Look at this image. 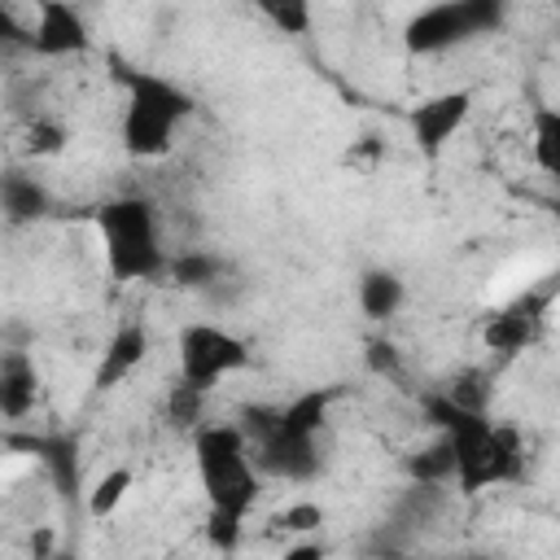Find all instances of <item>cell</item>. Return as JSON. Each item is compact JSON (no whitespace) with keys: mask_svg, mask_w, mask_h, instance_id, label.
Masks as SVG:
<instances>
[{"mask_svg":"<svg viewBox=\"0 0 560 560\" xmlns=\"http://www.w3.org/2000/svg\"><path fill=\"white\" fill-rule=\"evenodd\" d=\"M96 232L105 245V267L118 284L158 280L166 271V249L158 232L153 201L144 197H114L96 210Z\"/></svg>","mask_w":560,"mask_h":560,"instance_id":"1","label":"cell"},{"mask_svg":"<svg viewBox=\"0 0 560 560\" xmlns=\"http://www.w3.org/2000/svg\"><path fill=\"white\" fill-rule=\"evenodd\" d=\"M192 459H197V481L206 490V503L214 512L245 516L254 508L258 468H254L249 442L241 438L236 424H201L192 438Z\"/></svg>","mask_w":560,"mask_h":560,"instance_id":"2","label":"cell"},{"mask_svg":"<svg viewBox=\"0 0 560 560\" xmlns=\"http://www.w3.org/2000/svg\"><path fill=\"white\" fill-rule=\"evenodd\" d=\"M192 114V96L171 79L131 70L127 74V109H122V149L131 158H166L175 144V127Z\"/></svg>","mask_w":560,"mask_h":560,"instance_id":"3","label":"cell"},{"mask_svg":"<svg viewBox=\"0 0 560 560\" xmlns=\"http://www.w3.org/2000/svg\"><path fill=\"white\" fill-rule=\"evenodd\" d=\"M245 363H249L245 341L219 324H188L179 332V381L197 385L201 394H210L223 376L241 372Z\"/></svg>","mask_w":560,"mask_h":560,"instance_id":"4","label":"cell"},{"mask_svg":"<svg viewBox=\"0 0 560 560\" xmlns=\"http://www.w3.org/2000/svg\"><path fill=\"white\" fill-rule=\"evenodd\" d=\"M503 22V9L494 0H455L433 4L407 22V48L411 52H442L451 44H464L468 35L494 31Z\"/></svg>","mask_w":560,"mask_h":560,"instance_id":"5","label":"cell"},{"mask_svg":"<svg viewBox=\"0 0 560 560\" xmlns=\"http://www.w3.org/2000/svg\"><path fill=\"white\" fill-rule=\"evenodd\" d=\"M547 306H551V298L538 293V289H529L516 302H508L494 315H486V324H481L486 350H494V354H521V350H529L538 341V332H542Z\"/></svg>","mask_w":560,"mask_h":560,"instance_id":"6","label":"cell"},{"mask_svg":"<svg viewBox=\"0 0 560 560\" xmlns=\"http://www.w3.org/2000/svg\"><path fill=\"white\" fill-rule=\"evenodd\" d=\"M472 114V92L468 88H451V92H438L429 101H420L411 109V136L420 144L424 158H438L446 149V140L468 122Z\"/></svg>","mask_w":560,"mask_h":560,"instance_id":"7","label":"cell"},{"mask_svg":"<svg viewBox=\"0 0 560 560\" xmlns=\"http://www.w3.org/2000/svg\"><path fill=\"white\" fill-rule=\"evenodd\" d=\"M31 48L39 57H74L92 48V35L83 26V13L57 0H44L35 9V31H31Z\"/></svg>","mask_w":560,"mask_h":560,"instance_id":"8","label":"cell"},{"mask_svg":"<svg viewBox=\"0 0 560 560\" xmlns=\"http://www.w3.org/2000/svg\"><path fill=\"white\" fill-rule=\"evenodd\" d=\"M254 468L258 472H271V477H284V481H306L319 472V451H315V438H293V433H271L267 442L254 446Z\"/></svg>","mask_w":560,"mask_h":560,"instance_id":"9","label":"cell"},{"mask_svg":"<svg viewBox=\"0 0 560 560\" xmlns=\"http://www.w3.org/2000/svg\"><path fill=\"white\" fill-rule=\"evenodd\" d=\"M144 359H149V332H144V324H122V328L105 341V354H101V363H96V372H92V389H96V394L118 389Z\"/></svg>","mask_w":560,"mask_h":560,"instance_id":"10","label":"cell"},{"mask_svg":"<svg viewBox=\"0 0 560 560\" xmlns=\"http://www.w3.org/2000/svg\"><path fill=\"white\" fill-rule=\"evenodd\" d=\"M39 398V372L26 350H4L0 354V416L4 420H26Z\"/></svg>","mask_w":560,"mask_h":560,"instance_id":"11","label":"cell"},{"mask_svg":"<svg viewBox=\"0 0 560 560\" xmlns=\"http://www.w3.org/2000/svg\"><path fill=\"white\" fill-rule=\"evenodd\" d=\"M48 206H52V197L35 175H26V171H4L0 175V210H4V219L35 223V219L48 214Z\"/></svg>","mask_w":560,"mask_h":560,"instance_id":"12","label":"cell"},{"mask_svg":"<svg viewBox=\"0 0 560 560\" xmlns=\"http://www.w3.org/2000/svg\"><path fill=\"white\" fill-rule=\"evenodd\" d=\"M402 298H407V289H402V280H398L394 271H385V267L363 271V280H359V311H363L372 324L394 319L398 306H402Z\"/></svg>","mask_w":560,"mask_h":560,"instance_id":"13","label":"cell"},{"mask_svg":"<svg viewBox=\"0 0 560 560\" xmlns=\"http://www.w3.org/2000/svg\"><path fill=\"white\" fill-rule=\"evenodd\" d=\"M328 402H332V389H306V394H298L293 402L280 407L276 429H280V433H293V438H315V433L324 429Z\"/></svg>","mask_w":560,"mask_h":560,"instance_id":"14","label":"cell"},{"mask_svg":"<svg viewBox=\"0 0 560 560\" xmlns=\"http://www.w3.org/2000/svg\"><path fill=\"white\" fill-rule=\"evenodd\" d=\"M22 446L35 451V455L48 464L52 481L61 486V494H74L79 477H74V442H70V438H22Z\"/></svg>","mask_w":560,"mask_h":560,"instance_id":"15","label":"cell"},{"mask_svg":"<svg viewBox=\"0 0 560 560\" xmlns=\"http://www.w3.org/2000/svg\"><path fill=\"white\" fill-rule=\"evenodd\" d=\"M166 276L179 284V289H206L223 276V258L206 254V249H188V254H175L166 258Z\"/></svg>","mask_w":560,"mask_h":560,"instance_id":"16","label":"cell"},{"mask_svg":"<svg viewBox=\"0 0 560 560\" xmlns=\"http://www.w3.org/2000/svg\"><path fill=\"white\" fill-rule=\"evenodd\" d=\"M407 472H411L416 486H442V481H451V472H455L451 442L438 438V442H429L424 451H411V455H407Z\"/></svg>","mask_w":560,"mask_h":560,"instance_id":"17","label":"cell"},{"mask_svg":"<svg viewBox=\"0 0 560 560\" xmlns=\"http://www.w3.org/2000/svg\"><path fill=\"white\" fill-rule=\"evenodd\" d=\"M131 468H109V472H101L96 477V486L88 490V516L92 521H105V516H114L118 508H122V499L131 494Z\"/></svg>","mask_w":560,"mask_h":560,"instance_id":"18","label":"cell"},{"mask_svg":"<svg viewBox=\"0 0 560 560\" xmlns=\"http://www.w3.org/2000/svg\"><path fill=\"white\" fill-rule=\"evenodd\" d=\"M556 144H560V114L551 105L534 109V162L538 171H556Z\"/></svg>","mask_w":560,"mask_h":560,"instance_id":"19","label":"cell"},{"mask_svg":"<svg viewBox=\"0 0 560 560\" xmlns=\"http://www.w3.org/2000/svg\"><path fill=\"white\" fill-rule=\"evenodd\" d=\"M442 398H451V402H455V407H464V411H481V416H486V398H490L486 372H477V368L455 372V376H451V385L442 389Z\"/></svg>","mask_w":560,"mask_h":560,"instance_id":"20","label":"cell"},{"mask_svg":"<svg viewBox=\"0 0 560 560\" xmlns=\"http://www.w3.org/2000/svg\"><path fill=\"white\" fill-rule=\"evenodd\" d=\"M201 407H206V394L197 385H188V381H175L171 385V394H166V420L175 429H197Z\"/></svg>","mask_w":560,"mask_h":560,"instance_id":"21","label":"cell"},{"mask_svg":"<svg viewBox=\"0 0 560 560\" xmlns=\"http://www.w3.org/2000/svg\"><path fill=\"white\" fill-rule=\"evenodd\" d=\"M66 140H70V131L57 118H35L22 136V149H26V158H57L66 149Z\"/></svg>","mask_w":560,"mask_h":560,"instance_id":"22","label":"cell"},{"mask_svg":"<svg viewBox=\"0 0 560 560\" xmlns=\"http://www.w3.org/2000/svg\"><path fill=\"white\" fill-rule=\"evenodd\" d=\"M241 538H245V516H236V512H214V508H210V516H206V542H210L214 551H236Z\"/></svg>","mask_w":560,"mask_h":560,"instance_id":"23","label":"cell"},{"mask_svg":"<svg viewBox=\"0 0 560 560\" xmlns=\"http://www.w3.org/2000/svg\"><path fill=\"white\" fill-rule=\"evenodd\" d=\"M271 525H280L284 534H315L324 525V508L315 499H302V503H289L284 512H276Z\"/></svg>","mask_w":560,"mask_h":560,"instance_id":"24","label":"cell"},{"mask_svg":"<svg viewBox=\"0 0 560 560\" xmlns=\"http://www.w3.org/2000/svg\"><path fill=\"white\" fill-rule=\"evenodd\" d=\"M262 13H267L284 35H306V26H311V9H306L302 0H280V4L262 0Z\"/></svg>","mask_w":560,"mask_h":560,"instance_id":"25","label":"cell"},{"mask_svg":"<svg viewBox=\"0 0 560 560\" xmlns=\"http://www.w3.org/2000/svg\"><path fill=\"white\" fill-rule=\"evenodd\" d=\"M363 359H368V372L372 376H398V368H402V359H398V346L394 341H368V350H363Z\"/></svg>","mask_w":560,"mask_h":560,"instance_id":"26","label":"cell"},{"mask_svg":"<svg viewBox=\"0 0 560 560\" xmlns=\"http://www.w3.org/2000/svg\"><path fill=\"white\" fill-rule=\"evenodd\" d=\"M346 162H350L354 171H363V175H372V171H376V166L385 162V144H381L376 136H363V140H359V144H354V149L346 153Z\"/></svg>","mask_w":560,"mask_h":560,"instance_id":"27","label":"cell"},{"mask_svg":"<svg viewBox=\"0 0 560 560\" xmlns=\"http://www.w3.org/2000/svg\"><path fill=\"white\" fill-rule=\"evenodd\" d=\"M280 560H328V551H324V542H315V538H302V542L284 547V551H280Z\"/></svg>","mask_w":560,"mask_h":560,"instance_id":"28","label":"cell"},{"mask_svg":"<svg viewBox=\"0 0 560 560\" xmlns=\"http://www.w3.org/2000/svg\"><path fill=\"white\" fill-rule=\"evenodd\" d=\"M0 44H31V35L18 26L13 9H0Z\"/></svg>","mask_w":560,"mask_h":560,"instance_id":"29","label":"cell"},{"mask_svg":"<svg viewBox=\"0 0 560 560\" xmlns=\"http://www.w3.org/2000/svg\"><path fill=\"white\" fill-rule=\"evenodd\" d=\"M66 560H74V556H66Z\"/></svg>","mask_w":560,"mask_h":560,"instance_id":"30","label":"cell"}]
</instances>
